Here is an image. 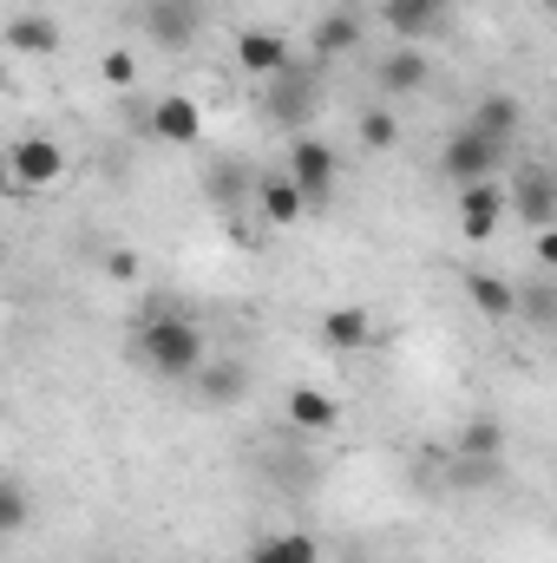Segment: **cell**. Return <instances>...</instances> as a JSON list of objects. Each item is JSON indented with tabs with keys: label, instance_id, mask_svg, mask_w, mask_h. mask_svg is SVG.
I'll return each mask as SVG.
<instances>
[{
	"label": "cell",
	"instance_id": "obj_10",
	"mask_svg": "<svg viewBox=\"0 0 557 563\" xmlns=\"http://www.w3.org/2000/svg\"><path fill=\"white\" fill-rule=\"evenodd\" d=\"M512 210L525 217V230H551V217H557V177L551 170H518Z\"/></svg>",
	"mask_w": 557,
	"mask_h": 563
},
{
	"label": "cell",
	"instance_id": "obj_23",
	"mask_svg": "<svg viewBox=\"0 0 557 563\" xmlns=\"http://www.w3.org/2000/svg\"><path fill=\"white\" fill-rule=\"evenodd\" d=\"M361 144H368V151H387V144H401V119H394L387 106L361 112Z\"/></svg>",
	"mask_w": 557,
	"mask_h": 563
},
{
	"label": "cell",
	"instance_id": "obj_5",
	"mask_svg": "<svg viewBox=\"0 0 557 563\" xmlns=\"http://www.w3.org/2000/svg\"><path fill=\"white\" fill-rule=\"evenodd\" d=\"M288 177L302 184V197H308V210L335 190V177H341V157H335V144L315 139V132H302V139L288 144Z\"/></svg>",
	"mask_w": 557,
	"mask_h": 563
},
{
	"label": "cell",
	"instance_id": "obj_13",
	"mask_svg": "<svg viewBox=\"0 0 557 563\" xmlns=\"http://www.w3.org/2000/svg\"><path fill=\"white\" fill-rule=\"evenodd\" d=\"M315 334H321L335 354H354V347H368V341H374V314H368V308H328Z\"/></svg>",
	"mask_w": 557,
	"mask_h": 563
},
{
	"label": "cell",
	"instance_id": "obj_26",
	"mask_svg": "<svg viewBox=\"0 0 557 563\" xmlns=\"http://www.w3.org/2000/svg\"><path fill=\"white\" fill-rule=\"evenodd\" d=\"M518 314H525V321H551L557 295H551V288H518Z\"/></svg>",
	"mask_w": 557,
	"mask_h": 563
},
{
	"label": "cell",
	"instance_id": "obj_27",
	"mask_svg": "<svg viewBox=\"0 0 557 563\" xmlns=\"http://www.w3.org/2000/svg\"><path fill=\"white\" fill-rule=\"evenodd\" d=\"M106 276L112 282H139V256H132V250H112V256H106Z\"/></svg>",
	"mask_w": 557,
	"mask_h": 563
},
{
	"label": "cell",
	"instance_id": "obj_17",
	"mask_svg": "<svg viewBox=\"0 0 557 563\" xmlns=\"http://www.w3.org/2000/svg\"><path fill=\"white\" fill-rule=\"evenodd\" d=\"M7 46H13V53H40V59H53V53H59V26H53L46 13H20V20L7 26Z\"/></svg>",
	"mask_w": 557,
	"mask_h": 563
},
{
	"label": "cell",
	"instance_id": "obj_4",
	"mask_svg": "<svg viewBox=\"0 0 557 563\" xmlns=\"http://www.w3.org/2000/svg\"><path fill=\"white\" fill-rule=\"evenodd\" d=\"M204 20H210L204 0H144V33L157 40V53H184V46H197Z\"/></svg>",
	"mask_w": 557,
	"mask_h": 563
},
{
	"label": "cell",
	"instance_id": "obj_15",
	"mask_svg": "<svg viewBox=\"0 0 557 563\" xmlns=\"http://www.w3.org/2000/svg\"><path fill=\"white\" fill-rule=\"evenodd\" d=\"M243 387H250V374H243L237 361H204V367H197V394H204L210 407H237Z\"/></svg>",
	"mask_w": 557,
	"mask_h": 563
},
{
	"label": "cell",
	"instance_id": "obj_1",
	"mask_svg": "<svg viewBox=\"0 0 557 563\" xmlns=\"http://www.w3.org/2000/svg\"><path fill=\"white\" fill-rule=\"evenodd\" d=\"M139 361L157 380H197V367H204V328L190 314H151L139 328Z\"/></svg>",
	"mask_w": 557,
	"mask_h": 563
},
{
	"label": "cell",
	"instance_id": "obj_30",
	"mask_svg": "<svg viewBox=\"0 0 557 563\" xmlns=\"http://www.w3.org/2000/svg\"><path fill=\"white\" fill-rule=\"evenodd\" d=\"M551 7H557V0H551Z\"/></svg>",
	"mask_w": 557,
	"mask_h": 563
},
{
	"label": "cell",
	"instance_id": "obj_20",
	"mask_svg": "<svg viewBox=\"0 0 557 563\" xmlns=\"http://www.w3.org/2000/svg\"><path fill=\"white\" fill-rule=\"evenodd\" d=\"M381 86H387V92H419V86H426V53H419V46L387 53V59H381Z\"/></svg>",
	"mask_w": 557,
	"mask_h": 563
},
{
	"label": "cell",
	"instance_id": "obj_2",
	"mask_svg": "<svg viewBox=\"0 0 557 563\" xmlns=\"http://www.w3.org/2000/svg\"><path fill=\"white\" fill-rule=\"evenodd\" d=\"M505 157H512V144H492V139H479L472 125H452V139L439 144V177L472 190V184H492Z\"/></svg>",
	"mask_w": 557,
	"mask_h": 563
},
{
	"label": "cell",
	"instance_id": "obj_8",
	"mask_svg": "<svg viewBox=\"0 0 557 563\" xmlns=\"http://www.w3.org/2000/svg\"><path fill=\"white\" fill-rule=\"evenodd\" d=\"M151 132L164 144H197L204 139V106H197L190 92H164V99L151 106Z\"/></svg>",
	"mask_w": 557,
	"mask_h": 563
},
{
	"label": "cell",
	"instance_id": "obj_22",
	"mask_svg": "<svg viewBox=\"0 0 557 563\" xmlns=\"http://www.w3.org/2000/svg\"><path fill=\"white\" fill-rule=\"evenodd\" d=\"M499 445H505L499 420H466V432H459V452H466V459H492Z\"/></svg>",
	"mask_w": 557,
	"mask_h": 563
},
{
	"label": "cell",
	"instance_id": "obj_6",
	"mask_svg": "<svg viewBox=\"0 0 557 563\" xmlns=\"http://www.w3.org/2000/svg\"><path fill=\"white\" fill-rule=\"evenodd\" d=\"M7 177H13L20 190H46V184L66 177V151H59L53 139H13V151H7Z\"/></svg>",
	"mask_w": 557,
	"mask_h": 563
},
{
	"label": "cell",
	"instance_id": "obj_14",
	"mask_svg": "<svg viewBox=\"0 0 557 563\" xmlns=\"http://www.w3.org/2000/svg\"><path fill=\"white\" fill-rule=\"evenodd\" d=\"M466 301H472L479 314H492V321H512V314H518V288L505 276H492V269H472V276H466Z\"/></svg>",
	"mask_w": 557,
	"mask_h": 563
},
{
	"label": "cell",
	"instance_id": "obj_18",
	"mask_svg": "<svg viewBox=\"0 0 557 563\" xmlns=\"http://www.w3.org/2000/svg\"><path fill=\"white\" fill-rule=\"evenodd\" d=\"M335 420H341V413H335V400H328L321 387H288V426H302V432H328Z\"/></svg>",
	"mask_w": 557,
	"mask_h": 563
},
{
	"label": "cell",
	"instance_id": "obj_7",
	"mask_svg": "<svg viewBox=\"0 0 557 563\" xmlns=\"http://www.w3.org/2000/svg\"><path fill=\"white\" fill-rule=\"evenodd\" d=\"M505 210H512V197H505L499 184H472V190H459V236H466V243H492L499 223H505Z\"/></svg>",
	"mask_w": 557,
	"mask_h": 563
},
{
	"label": "cell",
	"instance_id": "obj_16",
	"mask_svg": "<svg viewBox=\"0 0 557 563\" xmlns=\"http://www.w3.org/2000/svg\"><path fill=\"white\" fill-rule=\"evenodd\" d=\"M354 46H361V13L335 7V13H321V20H315V53H321V59L354 53Z\"/></svg>",
	"mask_w": 557,
	"mask_h": 563
},
{
	"label": "cell",
	"instance_id": "obj_9",
	"mask_svg": "<svg viewBox=\"0 0 557 563\" xmlns=\"http://www.w3.org/2000/svg\"><path fill=\"white\" fill-rule=\"evenodd\" d=\"M237 66L256 73V86H263V79H276L282 66H295V59H288V40H282V33L243 26V33H237Z\"/></svg>",
	"mask_w": 557,
	"mask_h": 563
},
{
	"label": "cell",
	"instance_id": "obj_19",
	"mask_svg": "<svg viewBox=\"0 0 557 563\" xmlns=\"http://www.w3.org/2000/svg\"><path fill=\"white\" fill-rule=\"evenodd\" d=\"M250 563H321V544L308 538V531H282V538H263Z\"/></svg>",
	"mask_w": 557,
	"mask_h": 563
},
{
	"label": "cell",
	"instance_id": "obj_25",
	"mask_svg": "<svg viewBox=\"0 0 557 563\" xmlns=\"http://www.w3.org/2000/svg\"><path fill=\"white\" fill-rule=\"evenodd\" d=\"M99 73H106V86H119V92H125V86H139V59H132L125 46H112V53L99 59Z\"/></svg>",
	"mask_w": 557,
	"mask_h": 563
},
{
	"label": "cell",
	"instance_id": "obj_28",
	"mask_svg": "<svg viewBox=\"0 0 557 563\" xmlns=\"http://www.w3.org/2000/svg\"><path fill=\"white\" fill-rule=\"evenodd\" d=\"M538 263L557 269V223H551V230H538Z\"/></svg>",
	"mask_w": 557,
	"mask_h": 563
},
{
	"label": "cell",
	"instance_id": "obj_21",
	"mask_svg": "<svg viewBox=\"0 0 557 563\" xmlns=\"http://www.w3.org/2000/svg\"><path fill=\"white\" fill-rule=\"evenodd\" d=\"M387 26L414 46L419 33H433V26H439V0H394V7H387Z\"/></svg>",
	"mask_w": 557,
	"mask_h": 563
},
{
	"label": "cell",
	"instance_id": "obj_29",
	"mask_svg": "<svg viewBox=\"0 0 557 563\" xmlns=\"http://www.w3.org/2000/svg\"><path fill=\"white\" fill-rule=\"evenodd\" d=\"M387 7H394V0H387Z\"/></svg>",
	"mask_w": 557,
	"mask_h": 563
},
{
	"label": "cell",
	"instance_id": "obj_11",
	"mask_svg": "<svg viewBox=\"0 0 557 563\" xmlns=\"http://www.w3.org/2000/svg\"><path fill=\"white\" fill-rule=\"evenodd\" d=\"M466 125H472L479 139H492V144H512V139H518V125H525V112H518V99H512V92H485V99L466 112Z\"/></svg>",
	"mask_w": 557,
	"mask_h": 563
},
{
	"label": "cell",
	"instance_id": "obj_24",
	"mask_svg": "<svg viewBox=\"0 0 557 563\" xmlns=\"http://www.w3.org/2000/svg\"><path fill=\"white\" fill-rule=\"evenodd\" d=\"M0 531H7V538H20V531H26V485H20V478H7V485H0Z\"/></svg>",
	"mask_w": 557,
	"mask_h": 563
},
{
	"label": "cell",
	"instance_id": "obj_12",
	"mask_svg": "<svg viewBox=\"0 0 557 563\" xmlns=\"http://www.w3.org/2000/svg\"><path fill=\"white\" fill-rule=\"evenodd\" d=\"M256 210H263V223L288 230V223H302V217H308V197H302V184H295V177H263V184H256Z\"/></svg>",
	"mask_w": 557,
	"mask_h": 563
},
{
	"label": "cell",
	"instance_id": "obj_3",
	"mask_svg": "<svg viewBox=\"0 0 557 563\" xmlns=\"http://www.w3.org/2000/svg\"><path fill=\"white\" fill-rule=\"evenodd\" d=\"M263 112L276 125H308L321 112V79L315 66H282L276 79H263Z\"/></svg>",
	"mask_w": 557,
	"mask_h": 563
}]
</instances>
